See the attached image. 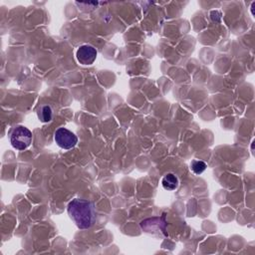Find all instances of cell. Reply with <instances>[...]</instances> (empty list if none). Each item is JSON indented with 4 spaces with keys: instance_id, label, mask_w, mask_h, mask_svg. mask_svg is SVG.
Returning <instances> with one entry per match:
<instances>
[{
    "instance_id": "8992f818",
    "label": "cell",
    "mask_w": 255,
    "mask_h": 255,
    "mask_svg": "<svg viewBox=\"0 0 255 255\" xmlns=\"http://www.w3.org/2000/svg\"><path fill=\"white\" fill-rule=\"evenodd\" d=\"M38 118L42 123H48L52 121L53 111L50 106H42L38 110Z\"/></svg>"
},
{
    "instance_id": "277c9868",
    "label": "cell",
    "mask_w": 255,
    "mask_h": 255,
    "mask_svg": "<svg viewBox=\"0 0 255 255\" xmlns=\"http://www.w3.org/2000/svg\"><path fill=\"white\" fill-rule=\"evenodd\" d=\"M77 60L80 64L87 66L95 62L97 58V50L90 45H82L76 52Z\"/></svg>"
},
{
    "instance_id": "6da1fadb",
    "label": "cell",
    "mask_w": 255,
    "mask_h": 255,
    "mask_svg": "<svg viewBox=\"0 0 255 255\" xmlns=\"http://www.w3.org/2000/svg\"><path fill=\"white\" fill-rule=\"evenodd\" d=\"M68 214L80 229L91 228L96 221L94 202L82 198H74L68 204Z\"/></svg>"
},
{
    "instance_id": "52a82bcc",
    "label": "cell",
    "mask_w": 255,
    "mask_h": 255,
    "mask_svg": "<svg viewBox=\"0 0 255 255\" xmlns=\"http://www.w3.org/2000/svg\"><path fill=\"white\" fill-rule=\"evenodd\" d=\"M191 169H192V171L195 173V174H200V173H202L204 170H205V168H206V163L204 162V161H202V160H193L192 162H191Z\"/></svg>"
},
{
    "instance_id": "5b68a950",
    "label": "cell",
    "mask_w": 255,
    "mask_h": 255,
    "mask_svg": "<svg viewBox=\"0 0 255 255\" xmlns=\"http://www.w3.org/2000/svg\"><path fill=\"white\" fill-rule=\"evenodd\" d=\"M178 178L175 174L173 173H167L165 174L163 177H162V180H161V184H162V187L165 189V190H168V191H171V190H174L177 188L178 186Z\"/></svg>"
},
{
    "instance_id": "7a4b0ae2",
    "label": "cell",
    "mask_w": 255,
    "mask_h": 255,
    "mask_svg": "<svg viewBox=\"0 0 255 255\" xmlns=\"http://www.w3.org/2000/svg\"><path fill=\"white\" fill-rule=\"evenodd\" d=\"M32 141V132L23 126L16 127L10 134V142L12 146L18 150L26 149Z\"/></svg>"
},
{
    "instance_id": "3957f363",
    "label": "cell",
    "mask_w": 255,
    "mask_h": 255,
    "mask_svg": "<svg viewBox=\"0 0 255 255\" xmlns=\"http://www.w3.org/2000/svg\"><path fill=\"white\" fill-rule=\"evenodd\" d=\"M54 139H55L56 143L61 148H64V149L73 148L78 142L77 135L66 128H59L55 131Z\"/></svg>"
}]
</instances>
